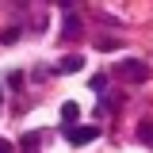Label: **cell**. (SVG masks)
Returning a JSON list of instances; mask_svg holds the SVG:
<instances>
[{
  "label": "cell",
  "instance_id": "cell-5",
  "mask_svg": "<svg viewBox=\"0 0 153 153\" xmlns=\"http://www.w3.org/2000/svg\"><path fill=\"white\" fill-rule=\"evenodd\" d=\"M80 69H84V57L80 54H69V57L57 61V73H80Z\"/></svg>",
  "mask_w": 153,
  "mask_h": 153
},
{
  "label": "cell",
  "instance_id": "cell-10",
  "mask_svg": "<svg viewBox=\"0 0 153 153\" xmlns=\"http://www.w3.org/2000/svg\"><path fill=\"white\" fill-rule=\"evenodd\" d=\"M0 153H12V146H8V142H0Z\"/></svg>",
  "mask_w": 153,
  "mask_h": 153
},
{
  "label": "cell",
  "instance_id": "cell-4",
  "mask_svg": "<svg viewBox=\"0 0 153 153\" xmlns=\"http://www.w3.org/2000/svg\"><path fill=\"white\" fill-rule=\"evenodd\" d=\"M76 119H80V107H76L73 100H69V103H61V126H65V130H73Z\"/></svg>",
  "mask_w": 153,
  "mask_h": 153
},
{
  "label": "cell",
  "instance_id": "cell-9",
  "mask_svg": "<svg viewBox=\"0 0 153 153\" xmlns=\"http://www.w3.org/2000/svg\"><path fill=\"white\" fill-rule=\"evenodd\" d=\"M8 84L12 88H23V73H8Z\"/></svg>",
  "mask_w": 153,
  "mask_h": 153
},
{
  "label": "cell",
  "instance_id": "cell-2",
  "mask_svg": "<svg viewBox=\"0 0 153 153\" xmlns=\"http://www.w3.org/2000/svg\"><path fill=\"white\" fill-rule=\"evenodd\" d=\"M65 138L73 142V146H88L100 138V126H73V130H65Z\"/></svg>",
  "mask_w": 153,
  "mask_h": 153
},
{
  "label": "cell",
  "instance_id": "cell-11",
  "mask_svg": "<svg viewBox=\"0 0 153 153\" xmlns=\"http://www.w3.org/2000/svg\"><path fill=\"white\" fill-rule=\"evenodd\" d=\"M0 103H4V92H0Z\"/></svg>",
  "mask_w": 153,
  "mask_h": 153
},
{
  "label": "cell",
  "instance_id": "cell-8",
  "mask_svg": "<svg viewBox=\"0 0 153 153\" xmlns=\"http://www.w3.org/2000/svg\"><path fill=\"white\" fill-rule=\"evenodd\" d=\"M16 38H19V31H16V27H8V31L0 35V42H16Z\"/></svg>",
  "mask_w": 153,
  "mask_h": 153
},
{
  "label": "cell",
  "instance_id": "cell-6",
  "mask_svg": "<svg viewBox=\"0 0 153 153\" xmlns=\"http://www.w3.org/2000/svg\"><path fill=\"white\" fill-rule=\"evenodd\" d=\"M38 138H42V134H23V142H19L23 153H35V149H38Z\"/></svg>",
  "mask_w": 153,
  "mask_h": 153
},
{
  "label": "cell",
  "instance_id": "cell-1",
  "mask_svg": "<svg viewBox=\"0 0 153 153\" xmlns=\"http://www.w3.org/2000/svg\"><path fill=\"white\" fill-rule=\"evenodd\" d=\"M115 76H123V80H130V84H142V80H149V65L138 61V57H123V61L115 65Z\"/></svg>",
  "mask_w": 153,
  "mask_h": 153
},
{
  "label": "cell",
  "instance_id": "cell-7",
  "mask_svg": "<svg viewBox=\"0 0 153 153\" xmlns=\"http://www.w3.org/2000/svg\"><path fill=\"white\" fill-rule=\"evenodd\" d=\"M88 88H92V92H103V88H107V76H103V73L88 76Z\"/></svg>",
  "mask_w": 153,
  "mask_h": 153
},
{
  "label": "cell",
  "instance_id": "cell-3",
  "mask_svg": "<svg viewBox=\"0 0 153 153\" xmlns=\"http://www.w3.org/2000/svg\"><path fill=\"white\" fill-rule=\"evenodd\" d=\"M76 35H80V16H76L73 8H65V16H61V38H69V42H73Z\"/></svg>",
  "mask_w": 153,
  "mask_h": 153
}]
</instances>
